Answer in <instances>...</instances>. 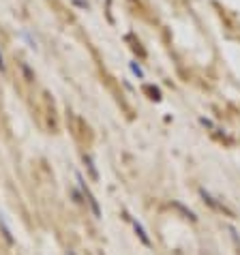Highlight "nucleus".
Wrapping results in <instances>:
<instances>
[{
  "label": "nucleus",
  "mask_w": 240,
  "mask_h": 255,
  "mask_svg": "<svg viewBox=\"0 0 240 255\" xmlns=\"http://www.w3.org/2000/svg\"><path fill=\"white\" fill-rule=\"evenodd\" d=\"M77 182H80V187H82V191H84V197H86V200L90 202V206H93L95 215L99 217V215H101V210H99V204H97V200H95V195L90 193V191H88V187H86V185H84V178H82V176H77Z\"/></svg>",
  "instance_id": "nucleus-1"
},
{
  "label": "nucleus",
  "mask_w": 240,
  "mask_h": 255,
  "mask_svg": "<svg viewBox=\"0 0 240 255\" xmlns=\"http://www.w3.org/2000/svg\"><path fill=\"white\" fill-rule=\"evenodd\" d=\"M133 228H135V234H137V236L142 238V243L150 247V238H148V234H146V230H144V225L139 223V221H135V219H133Z\"/></svg>",
  "instance_id": "nucleus-2"
},
{
  "label": "nucleus",
  "mask_w": 240,
  "mask_h": 255,
  "mask_svg": "<svg viewBox=\"0 0 240 255\" xmlns=\"http://www.w3.org/2000/svg\"><path fill=\"white\" fill-rule=\"evenodd\" d=\"M75 6H80V9H88V0H71Z\"/></svg>",
  "instance_id": "nucleus-3"
},
{
  "label": "nucleus",
  "mask_w": 240,
  "mask_h": 255,
  "mask_svg": "<svg viewBox=\"0 0 240 255\" xmlns=\"http://www.w3.org/2000/svg\"><path fill=\"white\" fill-rule=\"evenodd\" d=\"M0 73H6V65H4V56L0 52Z\"/></svg>",
  "instance_id": "nucleus-4"
},
{
  "label": "nucleus",
  "mask_w": 240,
  "mask_h": 255,
  "mask_svg": "<svg viewBox=\"0 0 240 255\" xmlns=\"http://www.w3.org/2000/svg\"><path fill=\"white\" fill-rule=\"evenodd\" d=\"M131 69H133V73H137L139 77H142V75H144V71H142V69H139L137 65H131Z\"/></svg>",
  "instance_id": "nucleus-5"
}]
</instances>
